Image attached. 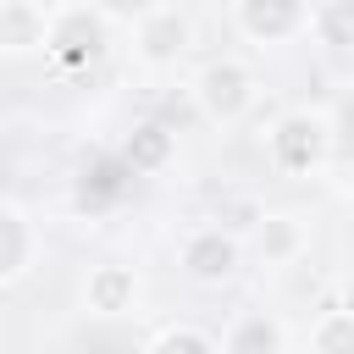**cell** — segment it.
Instances as JSON below:
<instances>
[{
	"label": "cell",
	"instance_id": "cell-9",
	"mask_svg": "<svg viewBox=\"0 0 354 354\" xmlns=\"http://www.w3.org/2000/svg\"><path fill=\"white\" fill-rule=\"evenodd\" d=\"M216 354H288V326L271 310H238L216 337Z\"/></svg>",
	"mask_w": 354,
	"mask_h": 354
},
{
	"label": "cell",
	"instance_id": "cell-1",
	"mask_svg": "<svg viewBox=\"0 0 354 354\" xmlns=\"http://www.w3.org/2000/svg\"><path fill=\"white\" fill-rule=\"evenodd\" d=\"M188 100H194V111H199L210 127H238V122H249L254 105H260V72H254L243 55H216V61H205V66L194 72Z\"/></svg>",
	"mask_w": 354,
	"mask_h": 354
},
{
	"label": "cell",
	"instance_id": "cell-2",
	"mask_svg": "<svg viewBox=\"0 0 354 354\" xmlns=\"http://www.w3.org/2000/svg\"><path fill=\"white\" fill-rule=\"evenodd\" d=\"M332 138H337V127H332L326 111L293 105L266 127V160H271L277 177H310L332 160Z\"/></svg>",
	"mask_w": 354,
	"mask_h": 354
},
{
	"label": "cell",
	"instance_id": "cell-12",
	"mask_svg": "<svg viewBox=\"0 0 354 354\" xmlns=\"http://www.w3.org/2000/svg\"><path fill=\"white\" fill-rule=\"evenodd\" d=\"M171 160H177V133L166 122H138L122 138V166L133 177H160V171H171Z\"/></svg>",
	"mask_w": 354,
	"mask_h": 354
},
{
	"label": "cell",
	"instance_id": "cell-6",
	"mask_svg": "<svg viewBox=\"0 0 354 354\" xmlns=\"http://www.w3.org/2000/svg\"><path fill=\"white\" fill-rule=\"evenodd\" d=\"M44 55L66 61V66H88L105 55V17L83 0L72 6H50V39H44Z\"/></svg>",
	"mask_w": 354,
	"mask_h": 354
},
{
	"label": "cell",
	"instance_id": "cell-16",
	"mask_svg": "<svg viewBox=\"0 0 354 354\" xmlns=\"http://www.w3.org/2000/svg\"><path fill=\"white\" fill-rule=\"evenodd\" d=\"M105 6H111V11H122V17H127V22H133V17H138V11H144V6H155V0H105Z\"/></svg>",
	"mask_w": 354,
	"mask_h": 354
},
{
	"label": "cell",
	"instance_id": "cell-10",
	"mask_svg": "<svg viewBox=\"0 0 354 354\" xmlns=\"http://www.w3.org/2000/svg\"><path fill=\"white\" fill-rule=\"evenodd\" d=\"M304 249H310L304 216H293V210H266V216H260V227H254V254H260V266H299Z\"/></svg>",
	"mask_w": 354,
	"mask_h": 354
},
{
	"label": "cell",
	"instance_id": "cell-4",
	"mask_svg": "<svg viewBox=\"0 0 354 354\" xmlns=\"http://www.w3.org/2000/svg\"><path fill=\"white\" fill-rule=\"evenodd\" d=\"M177 266L194 288H227L243 271V238L232 227H216V221L188 227L183 243H177Z\"/></svg>",
	"mask_w": 354,
	"mask_h": 354
},
{
	"label": "cell",
	"instance_id": "cell-15",
	"mask_svg": "<svg viewBox=\"0 0 354 354\" xmlns=\"http://www.w3.org/2000/svg\"><path fill=\"white\" fill-rule=\"evenodd\" d=\"M144 354H216V337L205 326H194V321H166L144 343Z\"/></svg>",
	"mask_w": 354,
	"mask_h": 354
},
{
	"label": "cell",
	"instance_id": "cell-11",
	"mask_svg": "<svg viewBox=\"0 0 354 354\" xmlns=\"http://www.w3.org/2000/svg\"><path fill=\"white\" fill-rule=\"evenodd\" d=\"M33 260H39V227L28 221V210L0 199V288L22 282L33 271Z\"/></svg>",
	"mask_w": 354,
	"mask_h": 354
},
{
	"label": "cell",
	"instance_id": "cell-8",
	"mask_svg": "<svg viewBox=\"0 0 354 354\" xmlns=\"http://www.w3.org/2000/svg\"><path fill=\"white\" fill-rule=\"evenodd\" d=\"M50 39V6L39 0H0V55L22 61V55H39Z\"/></svg>",
	"mask_w": 354,
	"mask_h": 354
},
{
	"label": "cell",
	"instance_id": "cell-14",
	"mask_svg": "<svg viewBox=\"0 0 354 354\" xmlns=\"http://www.w3.org/2000/svg\"><path fill=\"white\" fill-rule=\"evenodd\" d=\"M310 354H354V315L343 304H326L310 321Z\"/></svg>",
	"mask_w": 354,
	"mask_h": 354
},
{
	"label": "cell",
	"instance_id": "cell-3",
	"mask_svg": "<svg viewBox=\"0 0 354 354\" xmlns=\"http://www.w3.org/2000/svg\"><path fill=\"white\" fill-rule=\"evenodd\" d=\"M194 50V17L171 0H155L133 17V61L144 72H171Z\"/></svg>",
	"mask_w": 354,
	"mask_h": 354
},
{
	"label": "cell",
	"instance_id": "cell-7",
	"mask_svg": "<svg viewBox=\"0 0 354 354\" xmlns=\"http://www.w3.org/2000/svg\"><path fill=\"white\" fill-rule=\"evenodd\" d=\"M138 299H144V282H138L133 266H122V260H100V266H88V277H83V310H88V315H100V321H122V315L138 310Z\"/></svg>",
	"mask_w": 354,
	"mask_h": 354
},
{
	"label": "cell",
	"instance_id": "cell-13",
	"mask_svg": "<svg viewBox=\"0 0 354 354\" xmlns=\"http://www.w3.org/2000/svg\"><path fill=\"white\" fill-rule=\"evenodd\" d=\"M315 44H326L332 55H343L354 44V6L348 0H310V28H304Z\"/></svg>",
	"mask_w": 354,
	"mask_h": 354
},
{
	"label": "cell",
	"instance_id": "cell-5",
	"mask_svg": "<svg viewBox=\"0 0 354 354\" xmlns=\"http://www.w3.org/2000/svg\"><path fill=\"white\" fill-rule=\"evenodd\" d=\"M232 28L260 50L293 44L310 28V0H232Z\"/></svg>",
	"mask_w": 354,
	"mask_h": 354
}]
</instances>
